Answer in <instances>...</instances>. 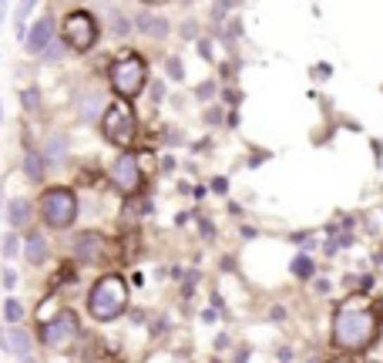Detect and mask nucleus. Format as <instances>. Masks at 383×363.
Masks as SVG:
<instances>
[{"instance_id":"nucleus-1","label":"nucleus","mask_w":383,"mask_h":363,"mask_svg":"<svg viewBox=\"0 0 383 363\" xmlns=\"http://www.w3.org/2000/svg\"><path fill=\"white\" fill-rule=\"evenodd\" d=\"M380 333V317L367 300L350 296L333 310V326H330V340L339 353H363L367 347H373Z\"/></svg>"},{"instance_id":"nucleus-2","label":"nucleus","mask_w":383,"mask_h":363,"mask_svg":"<svg viewBox=\"0 0 383 363\" xmlns=\"http://www.w3.org/2000/svg\"><path fill=\"white\" fill-rule=\"evenodd\" d=\"M128 310V283H124L118 272H108L88 293V313L98 323H115Z\"/></svg>"},{"instance_id":"nucleus-3","label":"nucleus","mask_w":383,"mask_h":363,"mask_svg":"<svg viewBox=\"0 0 383 363\" xmlns=\"http://www.w3.org/2000/svg\"><path fill=\"white\" fill-rule=\"evenodd\" d=\"M101 135L105 141H111L115 148H128L135 135H138V115L128 101H111L101 115Z\"/></svg>"},{"instance_id":"nucleus-4","label":"nucleus","mask_w":383,"mask_h":363,"mask_svg":"<svg viewBox=\"0 0 383 363\" xmlns=\"http://www.w3.org/2000/svg\"><path fill=\"white\" fill-rule=\"evenodd\" d=\"M37 212H41V219H44L47 229H71L77 219V212H81V205H77V196L71 192V189H47L44 196H41V202H37Z\"/></svg>"},{"instance_id":"nucleus-5","label":"nucleus","mask_w":383,"mask_h":363,"mask_svg":"<svg viewBox=\"0 0 383 363\" xmlns=\"http://www.w3.org/2000/svg\"><path fill=\"white\" fill-rule=\"evenodd\" d=\"M108 81H111V88H115V94H118L122 101H131V98H138L141 88H145L148 68H145V60H141L138 54H124V58H118L111 64Z\"/></svg>"},{"instance_id":"nucleus-6","label":"nucleus","mask_w":383,"mask_h":363,"mask_svg":"<svg viewBox=\"0 0 383 363\" xmlns=\"http://www.w3.org/2000/svg\"><path fill=\"white\" fill-rule=\"evenodd\" d=\"M64 44L71 47V51H77V54H88L94 44H98V20H94V14H88V11H71V14L64 17Z\"/></svg>"},{"instance_id":"nucleus-7","label":"nucleus","mask_w":383,"mask_h":363,"mask_svg":"<svg viewBox=\"0 0 383 363\" xmlns=\"http://www.w3.org/2000/svg\"><path fill=\"white\" fill-rule=\"evenodd\" d=\"M77 336H81V323H77V313H71V310H61L58 317H51V323L41 326V343L47 350L74 347Z\"/></svg>"},{"instance_id":"nucleus-8","label":"nucleus","mask_w":383,"mask_h":363,"mask_svg":"<svg viewBox=\"0 0 383 363\" xmlns=\"http://www.w3.org/2000/svg\"><path fill=\"white\" fill-rule=\"evenodd\" d=\"M111 185L122 196H135L141 189V168H138V158L131 151H124V155L115 158V165H111Z\"/></svg>"},{"instance_id":"nucleus-9","label":"nucleus","mask_w":383,"mask_h":363,"mask_svg":"<svg viewBox=\"0 0 383 363\" xmlns=\"http://www.w3.org/2000/svg\"><path fill=\"white\" fill-rule=\"evenodd\" d=\"M74 259L84 262V266L105 262V236H98V232H81L74 239Z\"/></svg>"},{"instance_id":"nucleus-10","label":"nucleus","mask_w":383,"mask_h":363,"mask_svg":"<svg viewBox=\"0 0 383 363\" xmlns=\"http://www.w3.org/2000/svg\"><path fill=\"white\" fill-rule=\"evenodd\" d=\"M0 350L4 353H14V357H27L31 353V333L24 330L20 323L0 326Z\"/></svg>"},{"instance_id":"nucleus-11","label":"nucleus","mask_w":383,"mask_h":363,"mask_svg":"<svg viewBox=\"0 0 383 363\" xmlns=\"http://www.w3.org/2000/svg\"><path fill=\"white\" fill-rule=\"evenodd\" d=\"M51 41H54V20H51V17H41V20L27 30V54H44Z\"/></svg>"},{"instance_id":"nucleus-12","label":"nucleus","mask_w":383,"mask_h":363,"mask_svg":"<svg viewBox=\"0 0 383 363\" xmlns=\"http://www.w3.org/2000/svg\"><path fill=\"white\" fill-rule=\"evenodd\" d=\"M77 121H94L101 111H105V98H101V91H81L77 94Z\"/></svg>"},{"instance_id":"nucleus-13","label":"nucleus","mask_w":383,"mask_h":363,"mask_svg":"<svg viewBox=\"0 0 383 363\" xmlns=\"http://www.w3.org/2000/svg\"><path fill=\"white\" fill-rule=\"evenodd\" d=\"M47 253H51V246H47V239L41 232H27V236H24V259H27L31 266L47 262Z\"/></svg>"},{"instance_id":"nucleus-14","label":"nucleus","mask_w":383,"mask_h":363,"mask_svg":"<svg viewBox=\"0 0 383 363\" xmlns=\"http://www.w3.org/2000/svg\"><path fill=\"white\" fill-rule=\"evenodd\" d=\"M135 27L148 37H165L169 34V20L165 17H155V14H138L135 17Z\"/></svg>"},{"instance_id":"nucleus-15","label":"nucleus","mask_w":383,"mask_h":363,"mask_svg":"<svg viewBox=\"0 0 383 363\" xmlns=\"http://www.w3.org/2000/svg\"><path fill=\"white\" fill-rule=\"evenodd\" d=\"M7 219H11V226H14V229H24V226H27V222L34 219L31 202H24V198H14V202L7 205Z\"/></svg>"},{"instance_id":"nucleus-16","label":"nucleus","mask_w":383,"mask_h":363,"mask_svg":"<svg viewBox=\"0 0 383 363\" xmlns=\"http://www.w3.org/2000/svg\"><path fill=\"white\" fill-rule=\"evenodd\" d=\"M64 155H67V135H61V132L47 135V141H44V158L47 162H61Z\"/></svg>"},{"instance_id":"nucleus-17","label":"nucleus","mask_w":383,"mask_h":363,"mask_svg":"<svg viewBox=\"0 0 383 363\" xmlns=\"http://www.w3.org/2000/svg\"><path fill=\"white\" fill-rule=\"evenodd\" d=\"M44 162L47 158L41 155V151H27V155H24V175H27L34 185L44 182Z\"/></svg>"},{"instance_id":"nucleus-18","label":"nucleus","mask_w":383,"mask_h":363,"mask_svg":"<svg viewBox=\"0 0 383 363\" xmlns=\"http://www.w3.org/2000/svg\"><path fill=\"white\" fill-rule=\"evenodd\" d=\"M292 276H296V279H309V276H313V272H316V266H313V259L306 256V253H299V256L292 259Z\"/></svg>"},{"instance_id":"nucleus-19","label":"nucleus","mask_w":383,"mask_h":363,"mask_svg":"<svg viewBox=\"0 0 383 363\" xmlns=\"http://www.w3.org/2000/svg\"><path fill=\"white\" fill-rule=\"evenodd\" d=\"M4 319H7V323H20V319H24V302L11 296V300L4 302Z\"/></svg>"},{"instance_id":"nucleus-20","label":"nucleus","mask_w":383,"mask_h":363,"mask_svg":"<svg viewBox=\"0 0 383 363\" xmlns=\"http://www.w3.org/2000/svg\"><path fill=\"white\" fill-rule=\"evenodd\" d=\"M34 4H37V0H20V4H17V37H20V41H24V20H27V14L34 11Z\"/></svg>"},{"instance_id":"nucleus-21","label":"nucleus","mask_w":383,"mask_h":363,"mask_svg":"<svg viewBox=\"0 0 383 363\" xmlns=\"http://www.w3.org/2000/svg\"><path fill=\"white\" fill-rule=\"evenodd\" d=\"M165 71H169L171 81H182V77H185V68H182V60H178V58H169V60H165Z\"/></svg>"},{"instance_id":"nucleus-22","label":"nucleus","mask_w":383,"mask_h":363,"mask_svg":"<svg viewBox=\"0 0 383 363\" xmlns=\"http://www.w3.org/2000/svg\"><path fill=\"white\" fill-rule=\"evenodd\" d=\"M17 249H20V242H17V236H4V242H0V253L7 259L17 256Z\"/></svg>"},{"instance_id":"nucleus-23","label":"nucleus","mask_w":383,"mask_h":363,"mask_svg":"<svg viewBox=\"0 0 383 363\" xmlns=\"http://www.w3.org/2000/svg\"><path fill=\"white\" fill-rule=\"evenodd\" d=\"M37 101H41V94H37V88H27L24 94H20V105L27 108V111H37Z\"/></svg>"},{"instance_id":"nucleus-24","label":"nucleus","mask_w":383,"mask_h":363,"mask_svg":"<svg viewBox=\"0 0 383 363\" xmlns=\"http://www.w3.org/2000/svg\"><path fill=\"white\" fill-rule=\"evenodd\" d=\"M61 54H64V51H61V44H58V41H51V44H47V51H44L47 60H58Z\"/></svg>"},{"instance_id":"nucleus-25","label":"nucleus","mask_w":383,"mask_h":363,"mask_svg":"<svg viewBox=\"0 0 383 363\" xmlns=\"http://www.w3.org/2000/svg\"><path fill=\"white\" fill-rule=\"evenodd\" d=\"M195 94H199L202 101H209V98L215 94V84H212V81H205V84H199V91H195Z\"/></svg>"},{"instance_id":"nucleus-26","label":"nucleus","mask_w":383,"mask_h":363,"mask_svg":"<svg viewBox=\"0 0 383 363\" xmlns=\"http://www.w3.org/2000/svg\"><path fill=\"white\" fill-rule=\"evenodd\" d=\"M0 279H4V286H7V289L17 286V272L14 269H4V272H0Z\"/></svg>"},{"instance_id":"nucleus-27","label":"nucleus","mask_w":383,"mask_h":363,"mask_svg":"<svg viewBox=\"0 0 383 363\" xmlns=\"http://www.w3.org/2000/svg\"><path fill=\"white\" fill-rule=\"evenodd\" d=\"M162 98H165V84H162V81H155V84H152V101L158 105Z\"/></svg>"},{"instance_id":"nucleus-28","label":"nucleus","mask_w":383,"mask_h":363,"mask_svg":"<svg viewBox=\"0 0 383 363\" xmlns=\"http://www.w3.org/2000/svg\"><path fill=\"white\" fill-rule=\"evenodd\" d=\"M212 192L226 196V192H229V179H212Z\"/></svg>"},{"instance_id":"nucleus-29","label":"nucleus","mask_w":383,"mask_h":363,"mask_svg":"<svg viewBox=\"0 0 383 363\" xmlns=\"http://www.w3.org/2000/svg\"><path fill=\"white\" fill-rule=\"evenodd\" d=\"M205 121H209V125H219V121H222V115H219V111H205Z\"/></svg>"},{"instance_id":"nucleus-30","label":"nucleus","mask_w":383,"mask_h":363,"mask_svg":"<svg viewBox=\"0 0 383 363\" xmlns=\"http://www.w3.org/2000/svg\"><path fill=\"white\" fill-rule=\"evenodd\" d=\"M141 4H148V7H158V4H165V0H141Z\"/></svg>"},{"instance_id":"nucleus-31","label":"nucleus","mask_w":383,"mask_h":363,"mask_svg":"<svg viewBox=\"0 0 383 363\" xmlns=\"http://www.w3.org/2000/svg\"><path fill=\"white\" fill-rule=\"evenodd\" d=\"M4 11H7V0H0V20H4Z\"/></svg>"},{"instance_id":"nucleus-32","label":"nucleus","mask_w":383,"mask_h":363,"mask_svg":"<svg viewBox=\"0 0 383 363\" xmlns=\"http://www.w3.org/2000/svg\"><path fill=\"white\" fill-rule=\"evenodd\" d=\"M20 363H37V360H34L31 353H27V357H20Z\"/></svg>"},{"instance_id":"nucleus-33","label":"nucleus","mask_w":383,"mask_h":363,"mask_svg":"<svg viewBox=\"0 0 383 363\" xmlns=\"http://www.w3.org/2000/svg\"><path fill=\"white\" fill-rule=\"evenodd\" d=\"M0 118H4V108H0Z\"/></svg>"}]
</instances>
